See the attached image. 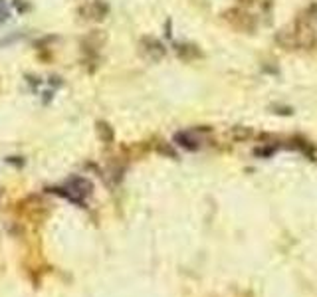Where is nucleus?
Segmentation results:
<instances>
[{
	"label": "nucleus",
	"mask_w": 317,
	"mask_h": 297,
	"mask_svg": "<svg viewBox=\"0 0 317 297\" xmlns=\"http://www.w3.org/2000/svg\"><path fill=\"white\" fill-rule=\"evenodd\" d=\"M200 141L196 137V131H183V133H177L175 135V143L183 148H186V151H196V148L200 147Z\"/></svg>",
	"instance_id": "nucleus-1"
},
{
	"label": "nucleus",
	"mask_w": 317,
	"mask_h": 297,
	"mask_svg": "<svg viewBox=\"0 0 317 297\" xmlns=\"http://www.w3.org/2000/svg\"><path fill=\"white\" fill-rule=\"evenodd\" d=\"M141 46H143V52L147 54V58H151V60H161L163 56H165V48H163V44L158 42V40H155V38H145L143 42H141Z\"/></svg>",
	"instance_id": "nucleus-2"
},
{
	"label": "nucleus",
	"mask_w": 317,
	"mask_h": 297,
	"mask_svg": "<svg viewBox=\"0 0 317 297\" xmlns=\"http://www.w3.org/2000/svg\"><path fill=\"white\" fill-rule=\"evenodd\" d=\"M228 139H232L234 143H244V141H248L252 135H254V131L250 129V127H244V125H236V127H232V129H228Z\"/></svg>",
	"instance_id": "nucleus-3"
},
{
	"label": "nucleus",
	"mask_w": 317,
	"mask_h": 297,
	"mask_svg": "<svg viewBox=\"0 0 317 297\" xmlns=\"http://www.w3.org/2000/svg\"><path fill=\"white\" fill-rule=\"evenodd\" d=\"M107 4L103 2V0H93V2L85 8V12L89 14V18H93V20H101L105 14H107Z\"/></svg>",
	"instance_id": "nucleus-4"
},
{
	"label": "nucleus",
	"mask_w": 317,
	"mask_h": 297,
	"mask_svg": "<svg viewBox=\"0 0 317 297\" xmlns=\"http://www.w3.org/2000/svg\"><path fill=\"white\" fill-rule=\"evenodd\" d=\"M276 40H278V44H282V46H284V48H288V50H293L295 46H299L297 34H295V32H291V30H282V32L276 36Z\"/></svg>",
	"instance_id": "nucleus-5"
},
{
	"label": "nucleus",
	"mask_w": 317,
	"mask_h": 297,
	"mask_svg": "<svg viewBox=\"0 0 317 297\" xmlns=\"http://www.w3.org/2000/svg\"><path fill=\"white\" fill-rule=\"evenodd\" d=\"M177 54H179V58H183L186 62H192V60L200 58L198 48L192 46V44H181V46H177Z\"/></svg>",
	"instance_id": "nucleus-6"
},
{
	"label": "nucleus",
	"mask_w": 317,
	"mask_h": 297,
	"mask_svg": "<svg viewBox=\"0 0 317 297\" xmlns=\"http://www.w3.org/2000/svg\"><path fill=\"white\" fill-rule=\"evenodd\" d=\"M97 133H99V137L105 141V143H111L113 141V129L107 125V123H97Z\"/></svg>",
	"instance_id": "nucleus-7"
},
{
	"label": "nucleus",
	"mask_w": 317,
	"mask_h": 297,
	"mask_svg": "<svg viewBox=\"0 0 317 297\" xmlns=\"http://www.w3.org/2000/svg\"><path fill=\"white\" fill-rule=\"evenodd\" d=\"M8 18V8L4 4V0H0V20H6Z\"/></svg>",
	"instance_id": "nucleus-8"
},
{
	"label": "nucleus",
	"mask_w": 317,
	"mask_h": 297,
	"mask_svg": "<svg viewBox=\"0 0 317 297\" xmlns=\"http://www.w3.org/2000/svg\"><path fill=\"white\" fill-rule=\"evenodd\" d=\"M274 153V148H256V155L258 157H270Z\"/></svg>",
	"instance_id": "nucleus-9"
}]
</instances>
